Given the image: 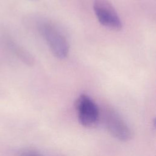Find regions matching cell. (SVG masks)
I'll use <instances>...</instances> for the list:
<instances>
[{
	"mask_svg": "<svg viewBox=\"0 0 156 156\" xmlns=\"http://www.w3.org/2000/svg\"><path fill=\"white\" fill-rule=\"evenodd\" d=\"M39 29L52 54L59 59L66 58L69 52V46L62 33L49 23L41 24Z\"/></svg>",
	"mask_w": 156,
	"mask_h": 156,
	"instance_id": "1",
	"label": "cell"
},
{
	"mask_svg": "<svg viewBox=\"0 0 156 156\" xmlns=\"http://www.w3.org/2000/svg\"><path fill=\"white\" fill-rule=\"evenodd\" d=\"M93 10L99 22L104 27L116 31L122 29L121 20L114 7L108 0H95Z\"/></svg>",
	"mask_w": 156,
	"mask_h": 156,
	"instance_id": "2",
	"label": "cell"
},
{
	"mask_svg": "<svg viewBox=\"0 0 156 156\" xmlns=\"http://www.w3.org/2000/svg\"><path fill=\"white\" fill-rule=\"evenodd\" d=\"M76 108L80 123L87 127L96 125L99 119V110L94 101L88 95L82 94L76 102Z\"/></svg>",
	"mask_w": 156,
	"mask_h": 156,
	"instance_id": "3",
	"label": "cell"
},
{
	"mask_svg": "<svg viewBox=\"0 0 156 156\" xmlns=\"http://www.w3.org/2000/svg\"><path fill=\"white\" fill-rule=\"evenodd\" d=\"M105 126L116 139L121 141H127L132 136L131 130L121 116L114 110L107 108L104 115Z\"/></svg>",
	"mask_w": 156,
	"mask_h": 156,
	"instance_id": "4",
	"label": "cell"
},
{
	"mask_svg": "<svg viewBox=\"0 0 156 156\" xmlns=\"http://www.w3.org/2000/svg\"><path fill=\"white\" fill-rule=\"evenodd\" d=\"M4 42L9 49L24 63L29 66L34 64L35 60L32 54L10 37H5Z\"/></svg>",
	"mask_w": 156,
	"mask_h": 156,
	"instance_id": "5",
	"label": "cell"
},
{
	"mask_svg": "<svg viewBox=\"0 0 156 156\" xmlns=\"http://www.w3.org/2000/svg\"><path fill=\"white\" fill-rule=\"evenodd\" d=\"M19 156H41L38 152L32 150L27 149L21 152Z\"/></svg>",
	"mask_w": 156,
	"mask_h": 156,
	"instance_id": "6",
	"label": "cell"
},
{
	"mask_svg": "<svg viewBox=\"0 0 156 156\" xmlns=\"http://www.w3.org/2000/svg\"><path fill=\"white\" fill-rule=\"evenodd\" d=\"M32 1H35V0H32Z\"/></svg>",
	"mask_w": 156,
	"mask_h": 156,
	"instance_id": "7",
	"label": "cell"
}]
</instances>
